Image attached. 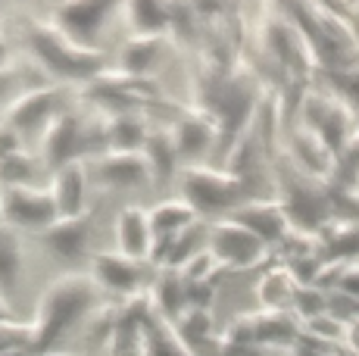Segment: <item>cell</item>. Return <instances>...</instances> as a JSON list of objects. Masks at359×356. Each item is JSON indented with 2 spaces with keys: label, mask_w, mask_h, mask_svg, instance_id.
Here are the masks:
<instances>
[{
  "label": "cell",
  "mask_w": 359,
  "mask_h": 356,
  "mask_svg": "<svg viewBox=\"0 0 359 356\" xmlns=\"http://www.w3.org/2000/svg\"><path fill=\"white\" fill-rule=\"evenodd\" d=\"M57 207L53 197L29 184H6L0 188V222L10 228H34L44 231L47 225L57 222Z\"/></svg>",
  "instance_id": "obj_1"
},
{
  "label": "cell",
  "mask_w": 359,
  "mask_h": 356,
  "mask_svg": "<svg viewBox=\"0 0 359 356\" xmlns=\"http://www.w3.org/2000/svg\"><path fill=\"white\" fill-rule=\"evenodd\" d=\"M91 300V287L85 282H60L41 297V331L44 338H53L60 328H66V322H72L85 310V303Z\"/></svg>",
  "instance_id": "obj_2"
},
{
  "label": "cell",
  "mask_w": 359,
  "mask_h": 356,
  "mask_svg": "<svg viewBox=\"0 0 359 356\" xmlns=\"http://www.w3.org/2000/svg\"><path fill=\"white\" fill-rule=\"evenodd\" d=\"M116 0H63L57 10V19H60V29L63 35H69L79 44L85 35L100 29V22L107 19V13L113 10Z\"/></svg>",
  "instance_id": "obj_3"
},
{
  "label": "cell",
  "mask_w": 359,
  "mask_h": 356,
  "mask_svg": "<svg viewBox=\"0 0 359 356\" xmlns=\"http://www.w3.org/2000/svg\"><path fill=\"white\" fill-rule=\"evenodd\" d=\"M53 207H57V216H79L81 213V197H85V172H81L79 163H66L60 166V175L53 182Z\"/></svg>",
  "instance_id": "obj_4"
},
{
  "label": "cell",
  "mask_w": 359,
  "mask_h": 356,
  "mask_svg": "<svg viewBox=\"0 0 359 356\" xmlns=\"http://www.w3.org/2000/svg\"><path fill=\"white\" fill-rule=\"evenodd\" d=\"M44 238L47 244L53 247V253L63 259H79L81 250H85V238H88V228H85V219L79 216H66V219H57L53 225L44 228Z\"/></svg>",
  "instance_id": "obj_5"
},
{
  "label": "cell",
  "mask_w": 359,
  "mask_h": 356,
  "mask_svg": "<svg viewBox=\"0 0 359 356\" xmlns=\"http://www.w3.org/2000/svg\"><path fill=\"white\" fill-rule=\"evenodd\" d=\"M116 238H119V247H122V256L135 259V256H144L147 250V222H144V213L141 210H126L116 222Z\"/></svg>",
  "instance_id": "obj_6"
},
{
  "label": "cell",
  "mask_w": 359,
  "mask_h": 356,
  "mask_svg": "<svg viewBox=\"0 0 359 356\" xmlns=\"http://www.w3.org/2000/svg\"><path fill=\"white\" fill-rule=\"evenodd\" d=\"M53 109V94L50 91H34V94H25L22 100H16L10 109V122L13 128H32V125H41L47 122V113Z\"/></svg>",
  "instance_id": "obj_7"
},
{
  "label": "cell",
  "mask_w": 359,
  "mask_h": 356,
  "mask_svg": "<svg viewBox=\"0 0 359 356\" xmlns=\"http://www.w3.org/2000/svg\"><path fill=\"white\" fill-rule=\"evenodd\" d=\"M19 275H22V256L13 241L10 231L0 228V297L10 303V297L19 287Z\"/></svg>",
  "instance_id": "obj_8"
},
{
  "label": "cell",
  "mask_w": 359,
  "mask_h": 356,
  "mask_svg": "<svg viewBox=\"0 0 359 356\" xmlns=\"http://www.w3.org/2000/svg\"><path fill=\"white\" fill-rule=\"evenodd\" d=\"M128 16L137 32H154L163 25L165 6L160 0H128Z\"/></svg>",
  "instance_id": "obj_9"
},
{
  "label": "cell",
  "mask_w": 359,
  "mask_h": 356,
  "mask_svg": "<svg viewBox=\"0 0 359 356\" xmlns=\"http://www.w3.org/2000/svg\"><path fill=\"white\" fill-rule=\"evenodd\" d=\"M103 175H107V182H113V184H137L144 175V166L135 160V156L122 153V156H113V160L103 163Z\"/></svg>",
  "instance_id": "obj_10"
},
{
  "label": "cell",
  "mask_w": 359,
  "mask_h": 356,
  "mask_svg": "<svg viewBox=\"0 0 359 356\" xmlns=\"http://www.w3.org/2000/svg\"><path fill=\"white\" fill-rule=\"evenodd\" d=\"M97 278L109 287H128L131 285V263L128 256H100L97 259Z\"/></svg>",
  "instance_id": "obj_11"
},
{
  "label": "cell",
  "mask_w": 359,
  "mask_h": 356,
  "mask_svg": "<svg viewBox=\"0 0 359 356\" xmlns=\"http://www.w3.org/2000/svg\"><path fill=\"white\" fill-rule=\"evenodd\" d=\"M6 60V44H4V38H0V63Z\"/></svg>",
  "instance_id": "obj_12"
}]
</instances>
